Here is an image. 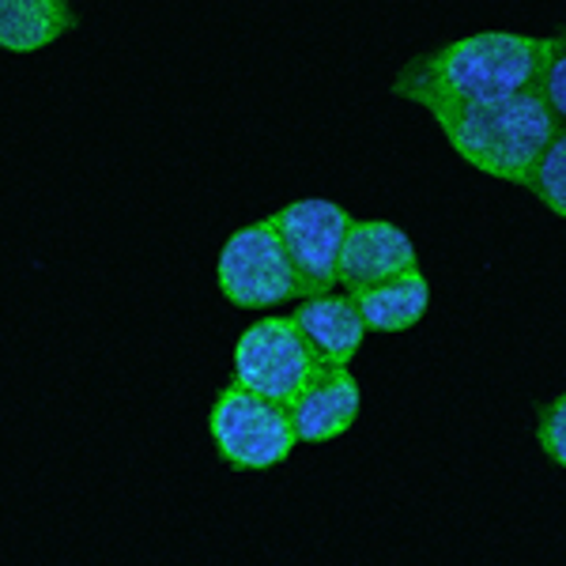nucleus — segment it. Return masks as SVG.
Instances as JSON below:
<instances>
[{
    "label": "nucleus",
    "mask_w": 566,
    "mask_h": 566,
    "mask_svg": "<svg viewBox=\"0 0 566 566\" xmlns=\"http://www.w3.org/2000/svg\"><path fill=\"white\" fill-rule=\"evenodd\" d=\"M544 39L514 31H483L419 53L392 76V95L434 106L488 103L541 87Z\"/></svg>",
    "instance_id": "obj_1"
},
{
    "label": "nucleus",
    "mask_w": 566,
    "mask_h": 566,
    "mask_svg": "<svg viewBox=\"0 0 566 566\" xmlns=\"http://www.w3.org/2000/svg\"><path fill=\"white\" fill-rule=\"evenodd\" d=\"M427 114L434 117L464 163L510 186H528L541 155L559 133L552 109L536 91L488 98V103L434 106Z\"/></svg>",
    "instance_id": "obj_2"
},
{
    "label": "nucleus",
    "mask_w": 566,
    "mask_h": 566,
    "mask_svg": "<svg viewBox=\"0 0 566 566\" xmlns=\"http://www.w3.org/2000/svg\"><path fill=\"white\" fill-rule=\"evenodd\" d=\"M208 431L219 450V458L234 469H272L283 464L295 450V427H291L287 408L276 400H264L242 386H227L216 397Z\"/></svg>",
    "instance_id": "obj_3"
},
{
    "label": "nucleus",
    "mask_w": 566,
    "mask_h": 566,
    "mask_svg": "<svg viewBox=\"0 0 566 566\" xmlns=\"http://www.w3.org/2000/svg\"><path fill=\"white\" fill-rule=\"evenodd\" d=\"M276 227L287 261L295 269L298 295H333V287L340 283V253L348 242L352 216L333 200H295V205L280 208L276 216H269Z\"/></svg>",
    "instance_id": "obj_4"
},
{
    "label": "nucleus",
    "mask_w": 566,
    "mask_h": 566,
    "mask_svg": "<svg viewBox=\"0 0 566 566\" xmlns=\"http://www.w3.org/2000/svg\"><path fill=\"white\" fill-rule=\"evenodd\" d=\"M216 276L227 303L242 310H264L287 303V298H303L272 219L242 227L227 239Z\"/></svg>",
    "instance_id": "obj_5"
},
{
    "label": "nucleus",
    "mask_w": 566,
    "mask_h": 566,
    "mask_svg": "<svg viewBox=\"0 0 566 566\" xmlns=\"http://www.w3.org/2000/svg\"><path fill=\"white\" fill-rule=\"evenodd\" d=\"M317 374L303 333L291 317H264L234 344V386L287 408Z\"/></svg>",
    "instance_id": "obj_6"
},
{
    "label": "nucleus",
    "mask_w": 566,
    "mask_h": 566,
    "mask_svg": "<svg viewBox=\"0 0 566 566\" xmlns=\"http://www.w3.org/2000/svg\"><path fill=\"white\" fill-rule=\"evenodd\" d=\"M412 269H419L416 245L400 227L386 219H352L340 253V283L348 287V295L397 280Z\"/></svg>",
    "instance_id": "obj_7"
},
{
    "label": "nucleus",
    "mask_w": 566,
    "mask_h": 566,
    "mask_svg": "<svg viewBox=\"0 0 566 566\" xmlns=\"http://www.w3.org/2000/svg\"><path fill=\"white\" fill-rule=\"evenodd\" d=\"M363 389L348 367H317L303 392L287 405L298 442H333L359 419Z\"/></svg>",
    "instance_id": "obj_8"
},
{
    "label": "nucleus",
    "mask_w": 566,
    "mask_h": 566,
    "mask_svg": "<svg viewBox=\"0 0 566 566\" xmlns=\"http://www.w3.org/2000/svg\"><path fill=\"white\" fill-rule=\"evenodd\" d=\"M291 322L298 325L317 367H348L355 352L363 348V336H367V325H363L352 295L303 298L295 306V314H291Z\"/></svg>",
    "instance_id": "obj_9"
},
{
    "label": "nucleus",
    "mask_w": 566,
    "mask_h": 566,
    "mask_svg": "<svg viewBox=\"0 0 566 566\" xmlns=\"http://www.w3.org/2000/svg\"><path fill=\"white\" fill-rule=\"evenodd\" d=\"M352 303L359 310L363 325L374 328V333H405L431 306V283H427L423 272L412 269L397 280L378 283V287L355 291Z\"/></svg>",
    "instance_id": "obj_10"
},
{
    "label": "nucleus",
    "mask_w": 566,
    "mask_h": 566,
    "mask_svg": "<svg viewBox=\"0 0 566 566\" xmlns=\"http://www.w3.org/2000/svg\"><path fill=\"white\" fill-rule=\"evenodd\" d=\"M72 27H76V15L61 0H0V50H42L69 34Z\"/></svg>",
    "instance_id": "obj_11"
},
{
    "label": "nucleus",
    "mask_w": 566,
    "mask_h": 566,
    "mask_svg": "<svg viewBox=\"0 0 566 566\" xmlns=\"http://www.w3.org/2000/svg\"><path fill=\"white\" fill-rule=\"evenodd\" d=\"M525 189L536 200H544V208H552L555 216L566 219V129L555 133V140L547 144Z\"/></svg>",
    "instance_id": "obj_12"
},
{
    "label": "nucleus",
    "mask_w": 566,
    "mask_h": 566,
    "mask_svg": "<svg viewBox=\"0 0 566 566\" xmlns=\"http://www.w3.org/2000/svg\"><path fill=\"white\" fill-rule=\"evenodd\" d=\"M536 95L552 109L555 125L566 129V31H555L544 39V72Z\"/></svg>",
    "instance_id": "obj_13"
},
{
    "label": "nucleus",
    "mask_w": 566,
    "mask_h": 566,
    "mask_svg": "<svg viewBox=\"0 0 566 566\" xmlns=\"http://www.w3.org/2000/svg\"><path fill=\"white\" fill-rule=\"evenodd\" d=\"M536 419H541V423H536V442L544 446L547 458L566 469V392L541 405Z\"/></svg>",
    "instance_id": "obj_14"
}]
</instances>
